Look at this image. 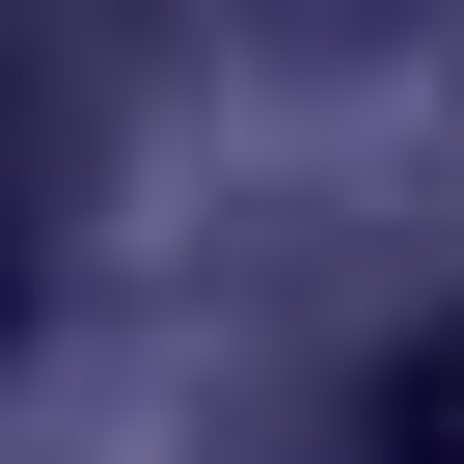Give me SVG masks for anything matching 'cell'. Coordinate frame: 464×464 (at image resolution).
Listing matches in <instances>:
<instances>
[{
    "label": "cell",
    "mask_w": 464,
    "mask_h": 464,
    "mask_svg": "<svg viewBox=\"0 0 464 464\" xmlns=\"http://www.w3.org/2000/svg\"><path fill=\"white\" fill-rule=\"evenodd\" d=\"M382 464H464V355H410V382H382Z\"/></svg>",
    "instance_id": "1"
}]
</instances>
